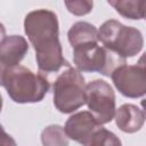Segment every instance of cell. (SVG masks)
<instances>
[{"label": "cell", "instance_id": "cell-2", "mask_svg": "<svg viewBox=\"0 0 146 146\" xmlns=\"http://www.w3.org/2000/svg\"><path fill=\"white\" fill-rule=\"evenodd\" d=\"M1 86L10 99L18 104L39 103L49 91L50 83L42 73H34L25 66L0 68Z\"/></svg>", "mask_w": 146, "mask_h": 146}, {"label": "cell", "instance_id": "cell-11", "mask_svg": "<svg viewBox=\"0 0 146 146\" xmlns=\"http://www.w3.org/2000/svg\"><path fill=\"white\" fill-rule=\"evenodd\" d=\"M67 39L72 48L89 42H99L97 27L88 22H76L73 24L67 32Z\"/></svg>", "mask_w": 146, "mask_h": 146}, {"label": "cell", "instance_id": "cell-4", "mask_svg": "<svg viewBox=\"0 0 146 146\" xmlns=\"http://www.w3.org/2000/svg\"><path fill=\"white\" fill-rule=\"evenodd\" d=\"M84 78L74 67H67L54 82L52 99L55 107L64 114L73 113L86 104Z\"/></svg>", "mask_w": 146, "mask_h": 146}, {"label": "cell", "instance_id": "cell-13", "mask_svg": "<svg viewBox=\"0 0 146 146\" xmlns=\"http://www.w3.org/2000/svg\"><path fill=\"white\" fill-rule=\"evenodd\" d=\"M68 139L64 127L59 124H50L41 132L42 146H68Z\"/></svg>", "mask_w": 146, "mask_h": 146}, {"label": "cell", "instance_id": "cell-1", "mask_svg": "<svg viewBox=\"0 0 146 146\" xmlns=\"http://www.w3.org/2000/svg\"><path fill=\"white\" fill-rule=\"evenodd\" d=\"M57 15L48 9L30 11L24 19V31L35 50V59L40 73L58 72L62 67H71L64 58L59 42Z\"/></svg>", "mask_w": 146, "mask_h": 146}, {"label": "cell", "instance_id": "cell-17", "mask_svg": "<svg viewBox=\"0 0 146 146\" xmlns=\"http://www.w3.org/2000/svg\"><path fill=\"white\" fill-rule=\"evenodd\" d=\"M137 65L141 66V67L146 71V51L140 56V58H139V59H138V62H137Z\"/></svg>", "mask_w": 146, "mask_h": 146}, {"label": "cell", "instance_id": "cell-9", "mask_svg": "<svg viewBox=\"0 0 146 146\" xmlns=\"http://www.w3.org/2000/svg\"><path fill=\"white\" fill-rule=\"evenodd\" d=\"M29 51V43L22 35L2 36L0 43V68L19 65Z\"/></svg>", "mask_w": 146, "mask_h": 146}, {"label": "cell", "instance_id": "cell-10", "mask_svg": "<svg viewBox=\"0 0 146 146\" xmlns=\"http://www.w3.org/2000/svg\"><path fill=\"white\" fill-rule=\"evenodd\" d=\"M115 123L119 129L127 133L139 131L145 123V114L133 104H123L116 110Z\"/></svg>", "mask_w": 146, "mask_h": 146}, {"label": "cell", "instance_id": "cell-3", "mask_svg": "<svg viewBox=\"0 0 146 146\" xmlns=\"http://www.w3.org/2000/svg\"><path fill=\"white\" fill-rule=\"evenodd\" d=\"M98 41L123 59L133 57L144 46V38L138 29L123 25L115 19L103 23L98 30Z\"/></svg>", "mask_w": 146, "mask_h": 146}, {"label": "cell", "instance_id": "cell-14", "mask_svg": "<svg viewBox=\"0 0 146 146\" xmlns=\"http://www.w3.org/2000/svg\"><path fill=\"white\" fill-rule=\"evenodd\" d=\"M89 146H122V143L115 133L102 127L95 133Z\"/></svg>", "mask_w": 146, "mask_h": 146}, {"label": "cell", "instance_id": "cell-15", "mask_svg": "<svg viewBox=\"0 0 146 146\" xmlns=\"http://www.w3.org/2000/svg\"><path fill=\"white\" fill-rule=\"evenodd\" d=\"M67 10L75 16H83L92 10L94 2L89 0H76V1H65Z\"/></svg>", "mask_w": 146, "mask_h": 146}, {"label": "cell", "instance_id": "cell-7", "mask_svg": "<svg viewBox=\"0 0 146 146\" xmlns=\"http://www.w3.org/2000/svg\"><path fill=\"white\" fill-rule=\"evenodd\" d=\"M111 79L124 97L138 98L146 95V71L137 64L119 66L112 73Z\"/></svg>", "mask_w": 146, "mask_h": 146}, {"label": "cell", "instance_id": "cell-8", "mask_svg": "<svg viewBox=\"0 0 146 146\" xmlns=\"http://www.w3.org/2000/svg\"><path fill=\"white\" fill-rule=\"evenodd\" d=\"M100 128L102 125L89 111H81L71 115L64 127L67 137L82 146H89Z\"/></svg>", "mask_w": 146, "mask_h": 146}, {"label": "cell", "instance_id": "cell-16", "mask_svg": "<svg viewBox=\"0 0 146 146\" xmlns=\"http://www.w3.org/2000/svg\"><path fill=\"white\" fill-rule=\"evenodd\" d=\"M1 146H17L14 138L8 135L5 129H2V137H1Z\"/></svg>", "mask_w": 146, "mask_h": 146}, {"label": "cell", "instance_id": "cell-19", "mask_svg": "<svg viewBox=\"0 0 146 146\" xmlns=\"http://www.w3.org/2000/svg\"><path fill=\"white\" fill-rule=\"evenodd\" d=\"M140 105L143 106V110H144V114H145V117H146V96L141 99V102H140Z\"/></svg>", "mask_w": 146, "mask_h": 146}, {"label": "cell", "instance_id": "cell-12", "mask_svg": "<svg viewBox=\"0 0 146 146\" xmlns=\"http://www.w3.org/2000/svg\"><path fill=\"white\" fill-rule=\"evenodd\" d=\"M108 5L112 6L116 10V13L125 18H143V0H110Z\"/></svg>", "mask_w": 146, "mask_h": 146}, {"label": "cell", "instance_id": "cell-5", "mask_svg": "<svg viewBox=\"0 0 146 146\" xmlns=\"http://www.w3.org/2000/svg\"><path fill=\"white\" fill-rule=\"evenodd\" d=\"M73 62L79 72H97L105 76H111L119 66L125 64V59L104 46H99L98 42H89L73 48Z\"/></svg>", "mask_w": 146, "mask_h": 146}, {"label": "cell", "instance_id": "cell-18", "mask_svg": "<svg viewBox=\"0 0 146 146\" xmlns=\"http://www.w3.org/2000/svg\"><path fill=\"white\" fill-rule=\"evenodd\" d=\"M141 8H143V18L146 21V0H143V6H141Z\"/></svg>", "mask_w": 146, "mask_h": 146}, {"label": "cell", "instance_id": "cell-6", "mask_svg": "<svg viewBox=\"0 0 146 146\" xmlns=\"http://www.w3.org/2000/svg\"><path fill=\"white\" fill-rule=\"evenodd\" d=\"M86 104L100 125L111 122L115 116V94L104 80H94L87 84Z\"/></svg>", "mask_w": 146, "mask_h": 146}]
</instances>
